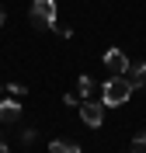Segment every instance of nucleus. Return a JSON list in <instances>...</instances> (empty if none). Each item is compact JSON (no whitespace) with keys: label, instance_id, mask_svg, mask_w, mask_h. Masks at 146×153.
<instances>
[{"label":"nucleus","instance_id":"9b49d317","mask_svg":"<svg viewBox=\"0 0 146 153\" xmlns=\"http://www.w3.org/2000/svg\"><path fill=\"white\" fill-rule=\"evenodd\" d=\"M4 21H7V14H4V7H0V28H4Z\"/></svg>","mask_w":146,"mask_h":153},{"label":"nucleus","instance_id":"1a4fd4ad","mask_svg":"<svg viewBox=\"0 0 146 153\" xmlns=\"http://www.w3.org/2000/svg\"><path fill=\"white\" fill-rule=\"evenodd\" d=\"M4 91H10V97H18V101H21L24 94H28V87H24V84H7Z\"/></svg>","mask_w":146,"mask_h":153},{"label":"nucleus","instance_id":"6e6552de","mask_svg":"<svg viewBox=\"0 0 146 153\" xmlns=\"http://www.w3.org/2000/svg\"><path fill=\"white\" fill-rule=\"evenodd\" d=\"M49 153H80V146L73 139H52L49 143Z\"/></svg>","mask_w":146,"mask_h":153},{"label":"nucleus","instance_id":"0eeeda50","mask_svg":"<svg viewBox=\"0 0 146 153\" xmlns=\"http://www.w3.org/2000/svg\"><path fill=\"white\" fill-rule=\"evenodd\" d=\"M14 118H21V101L18 97L0 101V122H14Z\"/></svg>","mask_w":146,"mask_h":153},{"label":"nucleus","instance_id":"423d86ee","mask_svg":"<svg viewBox=\"0 0 146 153\" xmlns=\"http://www.w3.org/2000/svg\"><path fill=\"white\" fill-rule=\"evenodd\" d=\"M97 91H101V87H97V80H94V76H87V73H84V76L77 80V97H84V101H90Z\"/></svg>","mask_w":146,"mask_h":153},{"label":"nucleus","instance_id":"f8f14e48","mask_svg":"<svg viewBox=\"0 0 146 153\" xmlns=\"http://www.w3.org/2000/svg\"><path fill=\"white\" fill-rule=\"evenodd\" d=\"M0 153H10V150H7V143H4V139H0Z\"/></svg>","mask_w":146,"mask_h":153},{"label":"nucleus","instance_id":"9d476101","mask_svg":"<svg viewBox=\"0 0 146 153\" xmlns=\"http://www.w3.org/2000/svg\"><path fill=\"white\" fill-rule=\"evenodd\" d=\"M132 153H146V132H139L132 139Z\"/></svg>","mask_w":146,"mask_h":153},{"label":"nucleus","instance_id":"f03ea898","mask_svg":"<svg viewBox=\"0 0 146 153\" xmlns=\"http://www.w3.org/2000/svg\"><path fill=\"white\" fill-rule=\"evenodd\" d=\"M28 18H31V25H35L39 31L56 28V0H31Z\"/></svg>","mask_w":146,"mask_h":153},{"label":"nucleus","instance_id":"f257e3e1","mask_svg":"<svg viewBox=\"0 0 146 153\" xmlns=\"http://www.w3.org/2000/svg\"><path fill=\"white\" fill-rule=\"evenodd\" d=\"M129 97H132V87H129V80L122 73H115L108 84H101V101H104V105L118 108V105H125Z\"/></svg>","mask_w":146,"mask_h":153},{"label":"nucleus","instance_id":"20e7f679","mask_svg":"<svg viewBox=\"0 0 146 153\" xmlns=\"http://www.w3.org/2000/svg\"><path fill=\"white\" fill-rule=\"evenodd\" d=\"M104 66L111 70V73H125V70H129V59H125L122 49H108V52H104Z\"/></svg>","mask_w":146,"mask_h":153},{"label":"nucleus","instance_id":"7ed1b4c3","mask_svg":"<svg viewBox=\"0 0 146 153\" xmlns=\"http://www.w3.org/2000/svg\"><path fill=\"white\" fill-rule=\"evenodd\" d=\"M80 118H84L87 129H101V122H104V105H101V101H84V105H80Z\"/></svg>","mask_w":146,"mask_h":153},{"label":"nucleus","instance_id":"39448f33","mask_svg":"<svg viewBox=\"0 0 146 153\" xmlns=\"http://www.w3.org/2000/svg\"><path fill=\"white\" fill-rule=\"evenodd\" d=\"M122 76L129 80V87H132V91L146 87V63H132V66H129V70H125Z\"/></svg>","mask_w":146,"mask_h":153}]
</instances>
